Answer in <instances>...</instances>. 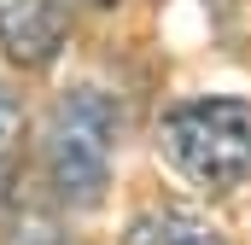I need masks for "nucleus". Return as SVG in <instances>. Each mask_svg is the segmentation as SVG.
I'll list each match as a JSON object with an SVG mask.
<instances>
[{
	"label": "nucleus",
	"instance_id": "4",
	"mask_svg": "<svg viewBox=\"0 0 251 245\" xmlns=\"http://www.w3.org/2000/svg\"><path fill=\"white\" fill-rule=\"evenodd\" d=\"M123 245H222V234H216L204 216L164 204V210H140V216L128 222Z\"/></svg>",
	"mask_w": 251,
	"mask_h": 245
},
{
	"label": "nucleus",
	"instance_id": "3",
	"mask_svg": "<svg viewBox=\"0 0 251 245\" xmlns=\"http://www.w3.org/2000/svg\"><path fill=\"white\" fill-rule=\"evenodd\" d=\"M64 29H70L64 0H0V47H6V59L29 64V70L59 59Z\"/></svg>",
	"mask_w": 251,
	"mask_h": 245
},
{
	"label": "nucleus",
	"instance_id": "1",
	"mask_svg": "<svg viewBox=\"0 0 251 245\" xmlns=\"http://www.w3.org/2000/svg\"><path fill=\"white\" fill-rule=\"evenodd\" d=\"M164 158L204 193H234L251 181V99L204 94L181 99L158 128Z\"/></svg>",
	"mask_w": 251,
	"mask_h": 245
},
{
	"label": "nucleus",
	"instance_id": "5",
	"mask_svg": "<svg viewBox=\"0 0 251 245\" xmlns=\"http://www.w3.org/2000/svg\"><path fill=\"white\" fill-rule=\"evenodd\" d=\"M0 245H70L64 222L35 198H0Z\"/></svg>",
	"mask_w": 251,
	"mask_h": 245
},
{
	"label": "nucleus",
	"instance_id": "6",
	"mask_svg": "<svg viewBox=\"0 0 251 245\" xmlns=\"http://www.w3.org/2000/svg\"><path fill=\"white\" fill-rule=\"evenodd\" d=\"M18 152H24V105H18V94L0 82V198H12Z\"/></svg>",
	"mask_w": 251,
	"mask_h": 245
},
{
	"label": "nucleus",
	"instance_id": "2",
	"mask_svg": "<svg viewBox=\"0 0 251 245\" xmlns=\"http://www.w3.org/2000/svg\"><path fill=\"white\" fill-rule=\"evenodd\" d=\"M111 152H117V111L94 88H70L41 134L47 187L70 210H94L111 187Z\"/></svg>",
	"mask_w": 251,
	"mask_h": 245
}]
</instances>
